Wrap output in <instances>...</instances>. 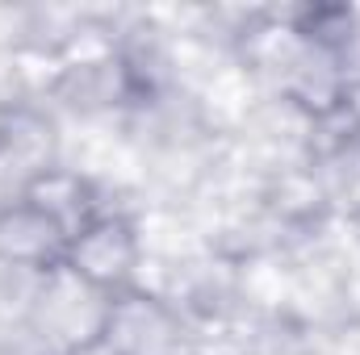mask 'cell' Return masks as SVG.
Here are the masks:
<instances>
[{"instance_id": "6da1fadb", "label": "cell", "mask_w": 360, "mask_h": 355, "mask_svg": "<svg viewBox=\"0 0 360 355\" xmlns=\"http://www.w3.org/2000/svg\"><path fill=\"white\" fill-rule=\"evenodd\" d=\"M139 267H143V239L139 226L122 213H96L89 226L68 243L63 267L76 284H84L101 301L126 293L139 284Z\"/></svg>"}, {"instance_id": "7a4b0ae2", "label": "cell", "mask_w": 360, "mask_h": 355, "mask_svg": "<svg viewBox=\"0 0 360 355\" xmlns=\"http://www.w3.org/2000/svg\"><path fill=\"white\" fill-rule=\"evenodd\" d=\"M122 355H176L180 351V314L147 288H126L101 301L96 326Z\"/></svg>"}, {"instance_id": "3957f363", "label": "cell", "mask_w": 360, "mask_h": 355, "mask_svg": "<svg viewBox=\"0 0 360 355\" xmlns=\"http://www.w3.org/2000/svg\"><path fill=\"white\" fill-rule=\"evenodd\" d=\"M68 234L59 222H51L34 201L8 196L0 205V264L8 267H30V272H51L63 267Z\"/></svg>"}, {"instance_id": "277c9868", "label": "cell", "mask_w": 360, "mask_h": 355, "mask_svg": "<svg viewBox=\"0 0 360 355\" xmlns=\"http://www.w3.org/2000/svg\"><path fill=\"white\" fill-rule=\"evenodd\" d=\"M17 196H25V201H34L51 222H59L63 226V234L68 239H76L84 226H89L96 213H105L101 205H96V192H92V184L84 176H76V172H68V168H46L38 180H30Z\"/></svg>"}, {"instance_id": "5b68a950", "label": "cell", "mask_w": 360, "mask_h": 355, "mask_svg": "<svg viewBox=\"0 0 360 355\" xmlns=\"http://www.w3.org/2000/svg\"><path fill=\"white\" fill-rule=\"evenodd\" d=\"M59 355H122V351H117V347H113V343H109L101 330H89V335L72 339V343H68Z\"/></svg>"}]
</instances>
